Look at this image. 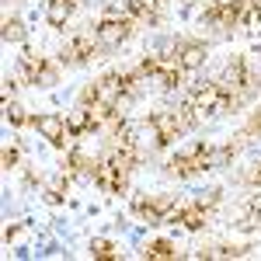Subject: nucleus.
I'll list each match as a JSON object with an SVG mask.
<instances>
[{
	"mask_svg": "<svg viewBox=\"0 0 261 261\" xmlns=\"http://www.w3.org/2000/svg\"><path fill=\"white\" fill-rule=\"evenodd\" d=\"M199 119H202V115H195L188 105H185V108H167V112L150 115L153 129H157V143H161V146H167V143H174L178 136H185V133H188Z\"/></svg>",
	"mask_w": 261,
	"mask_h": 261,
	"instance_id": "1",
	"label": "nucleus"
},
{
	"mask_svg": "<svg viewBox=\"0 0 261 261\" xmlns=\"http://www.w3.org/2000/svg\"><path fill=\"white\" fill-rule=\"evenodd\" d=\"M185 105H188L195 115H220L226 108H233L237 101H233V94H230L220 81H213V84H199V87L188 94Z\"/></svg>",
	"mask_w": 261,
	"mask_h": 261,
	"instance_id": "2",
	"label": "nucleus"
},
{
	"mask_svg": "<svg viewBox=\"0 0 261 261\" xmlns=\"http://www.w3.org/2000/svg\"><path fill=\"white\" fill-rule=\"evenodd\" d=\"M140 73L143 77H153V81L167 87V91H174L181 81H185V66L178 60H161V56H146L140 63Z\"/></svg>",
	"mask_w": 261,
	"mask_h": 261,
	"instance_id": "3",
	"label": "nucleus"
},
{
	"mask_svg": "<svg viewBox=\"0 0 261 261\" xmlns=\"http://www.w3.org/2000/svg\"><path fill=\"white\" fill-rule=\"evenodd\" d=\"M129 167L112 153V157H105L98 161V171H94V185H98L101 192H112V195H122L125 192V185H129Z\"/></svg>",
	"mask_w": 261,
	"mask_h": 261,
	"instance_id": "4",
	"label": "nucleus"
},
{
	"mask_svg": "<svg viewBox=\"0 0 261 261\" xmlns=\"http://www.w3.org/2000/svg\"><path fill=\"white\" fill-rule=\"evenodd\" d=\"M174 209H178V202L171 199V195H150V199L133 202V213H136L143 223H171Z\"/></svg>",
	"mask_w": 261,
	"mask_h": 261,
	"instance_id": "5",
	"label": "nucleus"
},
{
	"mask_svg": "<svg viewBox=\"0 0 261 261\" xmlns=\"http://www.w3.org/2000/svg\"><path fill=\"white\" fill-rule=\"evenodd\" d=\"M167 171L178 174V178H192V174H199V171H209V146H205V143L188 146L185 153H178L174 161L167 164Z\"/></svg>",
	"mask_w": 261,
	"mask_h": 261,
	"instance_id": "6",
	"label": "nucleus"
},
{
	"mask_svg": "<svg viewBox=\"0 0 261 261\" xmlns=\"http://www.w3.org/2000/svg\"><path fill=\"white\" fill-rule=\"evenodd\" d=\"M133 35V18L129 14H105V18L94 24V39L105 42V45H119Z\"/></svg>",
	"mask_w": 261,
	"mask_h": 261,
	"instance_id": "7",
	"label": "nucleus"
},
{
	"mask_svg": "<svg viewBox=\"0 0 261 261\" xmlns=\"http://www.w3.org/2000/svg\"><path fill=\"white\" fill-rule=\"evenodd\" d=\"M220 84L230 91V94H233V101L241 105V101L254 91V73L247 70V63H244V60H233L230 66H226V73H223Z\"/></svg>",
	"mask_w": 261,
	"mask_h": 261,
	"instance_id": "8",
	"label": "nucleus"
},
{
	"mask_svg": "<svg viewBox=\"0 0 261 261\" xmlns=\"http://www.w3.org/2000/svg\"><path fill=\"white\" fill-rule=\"evenodd\" d=\"M21 77L35 87H53L56 84V70L45 63V56H35V53H24L21 56Z\"/></svg>",
	"mask_w": 261,
	"mask_h": 261,
	"instance_id": "9",
	"label": "nucleus"
},
{
	"mask_svg": "<svg viewBox=\"0 0 261 261\" xmlns=\"http://www.w3.org/2000/svg\"><path fill=\"white\" fill-rule=\"evenodd\" d=\"M241 11H244V0H216L213 7H205L202 21L220 24V28H241Z\"/></svg>",
	"mask_w": 261,
	"mask_h": 261,
	"instance_id": "10",
	"label": "nucleus"
},
{
	"mask_svg": "<svg viewBox=\"0 0 261 261\" xmlns=\"http://www.w3.org/2000/svg\"><path fill=\"white\" fill-rule=\"evenodd\" d=\"M32 125H35V129H39V133L53 143V146H66L70 129H66V122H63L60 115H35V119H32Z\"/></svg>",
	"mask_w": 261,
	"mask_h": 261,
	"instance_id": "11",
	"label": "nucleus"
},
{
	"mask_svg": "<svg viewBox=\"0 0 261 261\" xmlns=\"http://www.w3.org/2000/svg\"><path fill=\"white\" fill-rule=\"evenodd\" d=\"M205 220H209V205H202V202L178 205V209H174V216H171V223H181L185 230H202Z\"/></svg>",
	"mask_w": 261,
	"mask_h": 261,
	"instance_id": "12",
	"label": "nucleus"
},
{
	"mask_svg": "<svg viewBox=\"0 0 261 261\" xmlns=\"http://www.w3.org/2000/svg\"><path fill=\"white\" fill-rule=\"evenodd\" d=\"M94 56V39L91 35H77V39H70L66 45H63L60 60L63 63H87Z\"/></svg>",
	"mask_w": 261,
	"mask_h": 261,
	"instance_id": "13",
	"label": "nucleus"
},
{
	"mask_svg": "<svg viewBox=\"0 0 261 261\" xmlns=\"http://www.w3.org/2000/svg\"><path fill=\"white\" fill-rule=\"evenodd\" d=\"M94 171H98V161L87 157V153H81V150H73V153L66 157V164H63V174H66V178H94Z\"/></svg>",
	"mask_w": 261,
	"mask_h": 261,
	"instance_id": "14",
	"label": "nucleus"
},
{
	"mask_svg": "<svg viewBox=\"0 0 261 261\" xmlns=\"http://www.w3.org/2000/svg\"><path fill=\"white\" fill-rule=\"evenodd\" d=\"M125 14L133 21H140V24H157L161 21V4L157 0H129Z\"/></svg>",
	"mask_w": 261,
	"mask_h": 261,
	"instance_id": "15",
	"label": "nucleus"
},
{
	"mask_svg": "<svg viewBox=\"0 0 261 261\" xmlns=\"http://www.w3.org/2000/svg\"><path fill=\"white\" fill-rule=\"evenodd\" d=\"M174 60H178L185 70H195V66L205 63V45H202V42H178Z\"/></svg>",
	"mask_w": 261,
	"mask_h": 261,
	"instance_id": "16",
	"label": "nucleus"
},
{
	"mask_svg": "<svg viewBox=\"0 0 261 261\" xmlns=\"http://www.w3.org/2000/svg\"><path fill=\"white\" fill-rule=\"evenodd\" d=\"M66 129H70V136H81V133H91L94 129V119H91V108L81 105V108H73L70 115H66Z\"/></svg>",
	"mask_w": 261,
	"mask_h": 261,
	"instance_id": "17",
	"label": "nucleus"
},
{
	"mask_svg": "<svg viewBox=\"0 0 261 261\" xmlns=\"http://www.w3.org/2000/svg\"><path fill=\"white\" fill-rule=\"evenodd\" d=\"M73 7H77V0H49L45 4V18H49V24H66V18L73 14Z\"/></svg>",
	"mask_w": 261,
	"mask_h": 261,
	"instance_id": "18",
	"label": "nucleus"
},
{
	"mask_svg": "<svg viewBox=\"0 0 261 261\" xmlns=\"http://www.w3.org/2000/svg\"><path fill=\"white\" fill-rule=\"evenodd\" d=\"M143 254H146L150 261H171V258H178V251H174V244H171V241H150Z\"/></svg>",
	"mask_w": 261,
	"mask_h": 261,
	"instance_id": "19",
	"label": "nucleus"
},
{
	"mask_svg": "<svg viewBox=\"0 0 261 261\" xmlns=\"http://www.w3.org/2000/svg\"><path fill=\"white\" fill-rule=\"evenodd\" d=\"M241 226H244V230H254V226H261V195H254V199L244 205Z\"/></svg>",
	"mask_w": 261,
	"mask_h": 261,
	"instance_id": "20",
	"label": "nucleus"
},
{
	"mask_svg": "<svg viewBox=\"0 0 261 261\" xmlns=\"http://www.w3.org/2000/svg\"><path fill=\"white\" fill-rule=\"evenodd\" d=\"M91 258H98V261H112V258H119V247L112 241H91Z\"/></svg>",
	"mask_w": 261,
	"mask_h": 261,
	"instance_id": "21",
	"label": "nucleus"
},
{
	"mask_svg": "<svg viewBox=\"0 0 261 261\" xmlns=\"http://www.w3.org/2000/svg\"><path fill=\"white\" fill-rule=\"evenodd\" d=\"M4 42H21L24 39V24H21L18 18H4Z\"/></svg>",
	"mask_w": 261,
	"mask_h": 261,
	"instance_id": "22",
	"label": "nucleus"
},
{
	"mask_svg": "<svg viewBox=\"0 0 261 261\" xmlns=\"http://www.w3.org/2000/svg\"><path fill=\"white\" fill-rule=\"evenodd\" d=\"M258 21H261V0H244L241 24H258Z\"/></svg>",
	"mask_w": 261,
	"mask_h": 261,
	"instance_id": "23",
	"label": "nucleus"
},
{
	"mask_svg": "<svg viewBox=\"0 0 261 261\" xmlns=\"http://www.w3.org/2000/svg\"><path fill=\"white\" fill-rule=\"evenodd\" d=\"M4 112H7V122H11V125H24V122H32L28 115H24V108L14 105V101H7V105H4Z\"/></svg>",
	"mask_w": 261,
	"mask_h": 261,
	"instance_id": "24",
	"label": "nucleus"
},
{
	"mask_svg": "<svg viewBox=\"0 0 261 261\" xmlns=\"http://www.w3.org/2000/svg\"><path fill=\"white\" fill-rule=\"evenodd\" d=\"M244 247H213V251H202V258H241Z\"/></svg>",
	"mask_w": 261,
	"mask_h": 261,
	"instance_id": "25",
	"label": "nucleus"
},
{
	"mask_svg": "<svg viewBox=\"0 0 261 261\" xmlns=\"http://www.w3.org/2000/svg\"><path fill=\"white\" fill-rule=\"evenodd\" d=\"M0 157H4V167H14V164L21 161L18 146H4V153H0Z\"/></svg>",
	"mask_w": 261,
	"mask_h": 261,
	"instance_id": "26",
	"label": "nucleus"
},
{
	"mask_svg": "<svg viewBox=\"0 0 261 261\" xmlns=\"http://www.w3.org/2000/svg\"><path fill=\"white\" fill-rule=\"evenodd\" d=\"M244 133H261V112H258L251 122H247V129H244Z\"/></svg>",
	"mask_w": 261,
	"mask_h": 261,
	"instance_id": "27",
	"label": "nucleus"
},
{
	"mask_svg": "<svg viewBox=\"0 0 261 261\" xmlns=\"http://www.w3.org/2000/svg\"><path fill=\"white\" fill-rule=\"evenodd\" d=\"M251 185H258V188H261V164L254 167V171H251Z\"/></svg>",
	"mask_w": 261,
	"mask_h": 261,
	"instance_id": "28",
	"label": "nucleus"
}]
</instances>
